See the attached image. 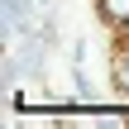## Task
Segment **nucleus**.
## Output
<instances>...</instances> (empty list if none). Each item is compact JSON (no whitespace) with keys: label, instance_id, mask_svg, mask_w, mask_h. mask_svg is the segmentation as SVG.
<instances>
[{"label":"nucleus","instance_id":"f03ea898","mask_svg":"<svg viewBox=\"0 0 129 129\" xmlns=\"http://www.w3.org/2000/svg\"><path fill=\"white\" fill-rule=\"evenodd\" d=\"M115 81H120V91H129V34H124V43L115 48Z\"/></svg>","mask_w":129,"mask_h":129},{"label":"nucleus","instance_id":"f257e3e1","mask_svg":"<svg viewBox=\"0 0 129 129\" xmlns=\"http://www.w3.org/2000/svg\"><path fill=\"white\" fill-rule=\"evenodd\" d=\"M96 5H101V19H105L110 29L129 34V0H96Z\"/></svg>","mask_w":129,"mask_h":129}]
</instances>
